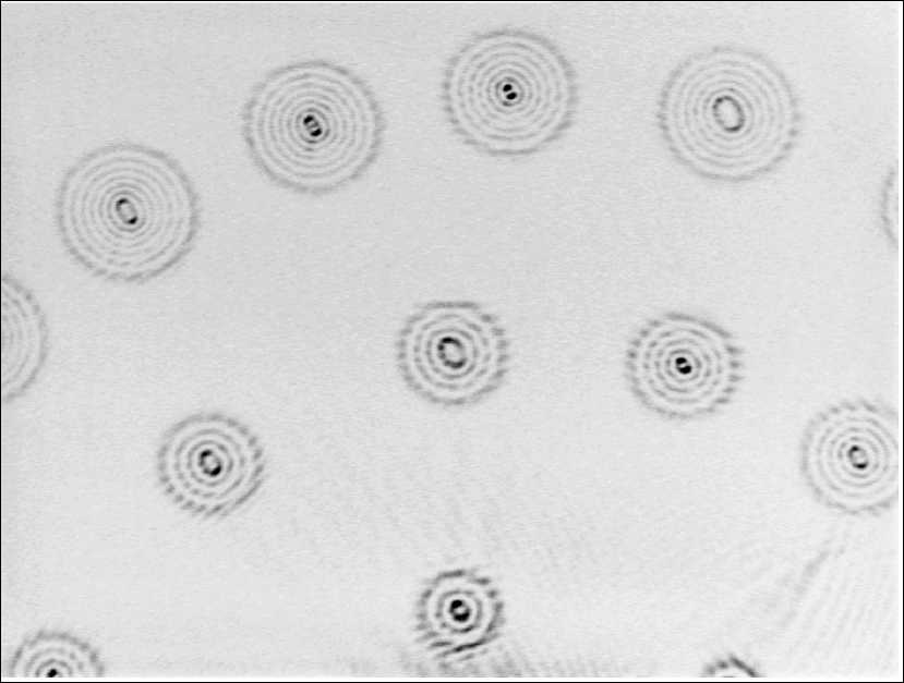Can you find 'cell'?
<instances>
[{
	"label": "cell",
	"instance_id": "obj_5",
	"mask_svg": "<svg viewBox=\"0 0 904 683\" xmlns=\"http://www.w3.org/2000/svg\"><path fill=\"white\" fill-rule=\"evenodd\" d=\"M625 367L632 392L649 411L665 419L697 420L734 400L745 364L739 343L721 325L670 312L636 332Z\"/></svg>",
	"mask_w": 904,
	"mask_h": 683
},
{
	"label": "cell",
	"instance_id": "obj_2",
	"mask_svg": "<svg viewBox=\"0 0 904 683\" xmlns=\"http://www.w3.org/2000/svg\"><path fill=\"white\" fill-rule=\"evenodd\" d=\"M58 222L67 251L88 272L144 283L172 270L189 253L196 200L173 161L149 151H101L68 172Z\"/></svg>",
	"mask_w": 904,
	"mask_h": 683
},
{
	"label": "cell",
	"instance_id": "obj_7",
	"mask_svg": "<svg viewBox=\"0 0 904 683\" xmlns=\"http://www.w3.org/2000/svg\"><path fill=\"white\" fill-rule=\"evenodd\" d=\"M407 385L445 407L477 403L504 381L508 342L497 319L478 304L437 301L415 310L397 341Z\"/></svg>",
	"mask_w": 904,
	"mask_h": 683
},
{
	"label": "cell",
	"instance_id": "obj_10",
	"mask_svg": "<svg viewBox=\"0 0 904 683\" xmlns=\"http://www.w3.org/2000/svg\"><path fill=\"white\" fill-rule=\"evenodd\" d=\"M7 673L11 678H101L106 668L89 642L67 631L44 629L19 644Z\"/></svg>",
	"mask_w": 904,
	"mask_h": 683
},
{
	"label": "cell",
	"instance_id": "obj_4",
	"mask_svg": "<svg viewBox=\"0 0 904 683\" xmlns=\"http://www.w3.org/2000/svg\"><path fill=\"white\" fill-rule=\"evenodd\" d=\"M441 100L450 130L469 147L493 157H527L571 129L577 76L546 36L497 27L471 35L453 52Z\"/></svg>",
	"mask_w": 904,
	"mask_h": 683
},
{
	"label": "cell",
	"instance_id": "obj_8",
	"mask_svg": "<svg viewBox=\"0 0 904 683\" xmlns=\"http://www.w3.org/2000/svg\"><path fill=\"white\" fill-rule=\"evenodd\" d=\"M155 471L174 505L193 517L215 521L232 515L257 493L266 460L246 425L231 415L204 411L166 429Z\"/></svg>",
	"mask_w": 904,
	"mask_h": 683
},
{
	"label": "cell",
	"instance_id": "obj_11",
	"mask_svg": "<svg viewBox=\"0 0 904 683\" xmlns=\"http://www.w3.org/2000/svg\"><path fill=\"white\" fill-rule=\"evenodd\" d=\"M900 174L896 168L888 174L880 197V219L885 236L895 247L901 239Z\"/></svg>",
	"mask_w": 904,
	"mask_h": 683
},
{
	"label": "cell",
	"instance_id": "obj_1",
	"mask_svg": "<svg viewBox=\"0 0 904 683\" xmlns=\"http://www.w3.org/2000/svg\"><path fill=\"white\" fill-rule=\"evenodd\" d=\"M385 118L371 86L322 58L272 69L253 87L243 134L256 167L275 184L322 195L360 178L376 160Z\"/></svg>",
	"mask_w": 904,
	"mask_h": 683
},
{
	"label": "cell",
	"instance_id": "obj_9",
	"mask_svg": "<svg viewBox=\"0 0 904 683\" xmlns=\"http://www.w3.org/2000/svg\"><path fill=\"white\" fill-rule=\"evenodd\" d=\"M51 346L45 310L35 294L9 273L1 277V400L22 399L41 375Z\"/></svg>",
	"mask_w": 904,
	"mask_h": 683
},
{
	"label": "cell",
	"instance_id": "obj_6",
	"mask_svg": "<svg viewBox=\"0 0 904 683\" xmlns=\"http://www.w3.org/2000/svg\"><path fill=\"white\" fill-rule=\"evenodd\" d=\"M800 462L810 488L828 507L849 514L889 508L899 485L897 413L864 397L824 406L804 428Z\"/></svg>",
	"mask_w": 904,
	"mask_h": 683
},
{
	"label": "cell",
	"instance_id": "obj_3",
	"mask_svg": "<svg viewBox=\"0 0 904 683\" xmlns=\"http://www.w3.org/2000/svg\"><path fill=\"white\" fill-rule=\"evenodd\" d=\"M656 122L671 154L703 178L740 182L773 170L796 138L794 94L759 53L718 48L666 78Z\"/></svg>",
	"mask_w": 904,
	"mask_h": 683
}]
</instances>
